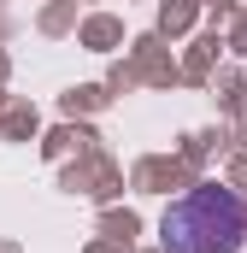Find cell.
<instances>
[{
  "label": "cell",
  "mask_w": 247,
  "mask_h": 253,
  "mask_svg": "<svg viewBox=\"0 0 247 253\" xmlns=\"http://www.w3.org/2000/svg\"><path fill=\"white\" fill-rule=\"evenodd\" d=\"M159 236H165V253H236L247 236V206L236 189L200 183L183 200H171Z\"/></svg>",
  "instance_id": "6da1fadb"
}]
</instances>
